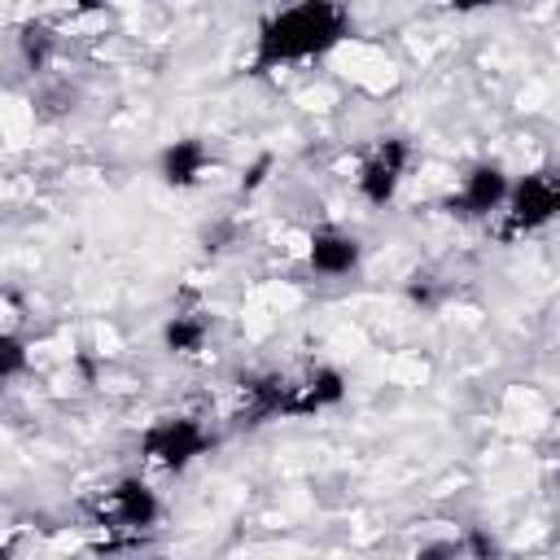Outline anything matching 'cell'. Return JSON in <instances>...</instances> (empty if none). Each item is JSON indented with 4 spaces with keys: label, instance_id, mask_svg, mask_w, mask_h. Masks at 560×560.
<instances>
[{
    "label": "cell",
    "instance_id": "1",
    "mask_svg": "<svg viewBox=\"0 0 560 560\" xmlns=\"http://www.w3.org/2000/svg\"><path fill=\"white\" fill-rule=\"evenodd\" d=\"M346 31H350V13L341 4H328V0L289 4V9L271 13L258 26L249 66H254V74H262V70H276V66L324 57L328 48H337L346 39Z\"/></svg>",
    "mask_w": 560,
    "mask_h": 560
},
{
    "label": "cell",
    "instance_id": "2",
    "mask_svg": "<svg viewBox=\"0 0 560 560\" xmlns=\"http://www.w3.org/2000/svg\"><path fill=\"white\" fill-rule=\"evenodd\" d=\"M556 219H560V166H542V171H529L521 184H512L508 206L499 210L494 236L516 241V236L542 232Z\"/></svg>",
    "mask_w": 560,
    "mask_h": 560
},
{
    "label": "cell",
    "instance_id": "3",
    "mask_svg": "<svg viewBox=\"0 0 560 560\" xmlns=\"http://www.w3.org/2000/svg\"><path fill=\"white\" fill-rule=\"evenodd\" d=\"M88 512H92V525L105 529V542H122V538H136V534L153 529L158 499H153V490L144 481L122 477V481L105 486L101 494H92Z\"/></svg>",
    "mask_w": 560,
    "mask_h": 560
},
{
    "label": "cell",
    "instance_id": "4",
    "mask_svg": "<svg viewBox=\"0 0 560 560\" xmlns=\"http://www.w3.org/2000/svg\"><path fill=\"white\" fill-rule=\"evenodd\" d=\"M206 446H210L206 424H201V420H188V416H166V420L149 424L144 438H140L144 464H149V468H162V472L188 468Z\"/></svg>",
    "mask_w": 560,
    "mask_h": 560
},
{
    "label": "cell",
    "instance_id": "5",
    "mask_svg": "<svg viewBox=\"0 0 560 560\" xmlns=\"http://www.w3.org/2000/svg\"><path fill=\"white\" fill-rule=\"evenodd\" d=\"M407 162H411L407 140H376L363 153V162H359V192H363V201H372V206L394 201V192H398V184L407 175Z\"/></svg>",
    "mask_w": 560,
    "mask_h": 560
},
{
    "label": "cell",
    "instance_id": "6",
    "mask_svg": "<svg viewBox=\"0 0 560 560\" xmlns=\"http://www.w3.org/2000/svg\"><path fill=\"white\" fill-rule=\"evenodd\" d=\"M508 192H512V184L499 166H472L464 175L459 192H451V210L459 219H490L508 206Z\"/></svg>",
    "mask_w": 560,
    "mask_h": 560
},
{
    "label": "cell",
    "instance_id": "7",
    "mask_svg": "<svg viewBox=\"0 0 560 560\" xmlns=\"http://www.w3.org/2000/svg\"><path fill=\"white\" fill-rule=\"evenodd\" d=\"M363 249L350 232H337V228H319L311 241H306V262L319 271V276H350L359 267Z\"/></svg>",
    "mask_w": 560,
    "mask_h": 560
},
{
    "label": "cell",
    "instance_id": "8",
    "mask_svg": "<svg viewBox=\"0 0 560 560\" xmlns=\"http://www.w3.org/2000/svg\"><path fill=\"white\" fill-rule=\"evenodd\" d=\"M206 166H210V153H206L201 140H175V144H166V153H162V179L175 184V188L197 184V179L206 175Z\"/></svg>",
    "mask_w": 560,
    "mask_h": 560
},
{
    "label": "cell",
    "instance_id": "9",
    "mask_svg": "<svg viewBox=\"0 0 560 560\" xmlns=\"http://www.w3.org/2000/svg\"><path fill=\"white\" fill-rule=\"evenodd\" d=\"M201 341H206V319H197V315H175V319L166 324V346H171L175 354H197Z\"/></svg>",
    "mask_w": 560,
    "mask_h": 560
},
{
    "label": "cell",
    "instance_id": "10",
    "mask_svg": "<svg viewBox=\"0 0 560 560\" xmlns=\"http://www.w3.org/2000/svg\"><path fill=\"white\" fill-rule=\"evenodd\" d=\"M22 341L18 337H4V346H0V372L4 376H18V368H22Z\"/></svg>",
    "mask_w": 560,
    "mask_h": 560
},
{
    "label": "cell",
    "instance_id": "11",
    "mask_svg": "<svg viewBox=\"0 0 560 560\" xmlns=\"http://www.w3.org/2000/svg\"><path fill=\"white\" fill-rule=\"evenodd\" d=\"M464 551V542H433V547H420V560H455Z\"/></svg>",
    "mask_w": 560,
    "mask_h": 560
}]
</instances>
